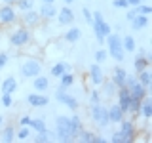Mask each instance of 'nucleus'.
Wrapping results in <instances>:
<instances>
[{
  "label": "nucleus",
  "instance_id": "1",
  "mask_svg": "<svg viewBox=\"0 0 152 143\" xmlns=\"http://www.w3.org/2000/svg\"><path fill=\"white\" fill-rule=\"evenodd\" d=\"M8 38H10V46L17 48V50H21V48L27 46L31 40H34V36H32V29H27V27H23V25H19L15 29L10 27Z\"/></svg>",
  "mask_w": 152,
  "mask_h": 143
},
{
  "label": "nucleus",
  "instance_id": "2",
  "mask_svg": "<svg viewBox=\"0 0 152 143\" xmlns=\"http://www.w3.org/2000/svg\"><path fill=\"white\" fill-rule=\"evenodd\" d=\"M91 17H93V19H91V23H89V27L93 29L95 38H97L99 44H104V38H107V35H110V32H112V29H110V25L107 23V19L103 17L101 12H93Z\"/></svg>",
  "mask_w": 152,
  "mask_h": 143
},
{
  "label": "nucleus",
  "instance_id": "3",
  "mask_svg": "<svg viewBox=\"0 0 152 143\" xmlns=\"http://www.w3.org/2000/svg\"><path fill=\"white\" fill-rule=\"evenodd\" d=\"M104 42H107V52L108 55L112 57L114 61H118V63H122L124 61V46H122V36L116 35V32H110V35H107V38H104Z\"/></svg>",
  "mask_w": 152,
  "mask_h": 143
},
{
  "label": "nucleus",
  "instance_id": "4",
  "mask_svg": "<svg viewBox=\"0 0 152 143\" xmlns=\"http://www.w3.org/2000/svg\"><path fill=\"white\" fill-rule=\"evenodd\" d=\"M44 65H42L40 57H25L19 65V73H21L23 78H34L36 74L42 73Z\"/></svg>",
  "mask_w": 152,
  "mask_h": 143
},
{
  "label": "nucleus",
  "instance_id": "5",
  "mask_svg": "<svg viewBox=\"0 0 152 143\" xmlns=\"http://www.w3.org/2000/svg\"><path fill=\"white\" fill-rule=\"evenodd\" d=\"M55 136H57V141L61 143L74 141L72 136H70V118L66 114H59L55 118Z\"/></svg>",
  "mask_w": 152,
  "mask_h": 143
},
{
  "label": "nucleus",
  "instance_id": "6",
  "mask_svg": "<svg viewBox=\"0 0 152 143\" xmlns=\"http://www.w3.org/2000/svg\"><path fill=\"white\" fill-rule=\"evenodd\" d=\"M89 116H91V120L97 124V128H101V130H104V128L110 124V120H108V109L104 107L103 103L89 105Z\"/></svg>",
  "mask_w": 152,
  "mask_h": 143
},
{
  "label": "nucleus",
  "instance_id": "7",
  "mask_svg": "<svg viewBox=\"0 0 152 143\" xmlns=\"http://www.w3.org/2000/svg\"><path fill=\"white\" fill-rule=\"evenodd\" d=\"M15 23H19V12L15 10V6H10V4H2L0 6V27L10 29Z\"/></svg>",
  "mask_w": 152,
  "mask_h": 143
},
{
  "label": "nucleus",
  "instance_id": "8",
  "mask_svg": "<svg viewBox=\"0 0 152 143\" xmlns=\"http://www.w3.org/2000/svg\"><path fill=\"white\" fill-rule=\"evenodd\" d=\"M118 130H120V133L124 137H126V143H133L137 139V124H135V120H133V118H126L124 116L120 122H118Z\"/></svg>",
  "mask_w": 152,
  "mask_h": 143
},
{
  "label": "nucleus",
  "instance_id": "9",
  "mask_svg": "<svg viewBox=\"0 0 152 143\" xmlns=\"http://www.w3.org/2000/svg\"><path fill=\"white\" fill-rule=\"evenodd\" d=\"M19 23H21L23 27H27V29H36V27H40L42 17H40V13H38V10L32 8V10H27V12H21Z\"/></svg>",
  "mask_w": 152,
  "mask_h": 143
},
{
  "label": "nucleus",
  "instance_id": "10",
  "mask_svg": "<svg viewBox=\"0 0 152 143\" xmlns=\"http://www.w3.org/2000/svg\"><path fill=\"white\" fill-rule=\"evenodd\" d=\"M55 99L59 101L61 105H65L66 109H70V111H78V107H80V103H78V99L74 97V95H70L66 90H63V88H59L57 86V90H55Z\"/></svg>",
  "mask_w": 152,
  "mask_h": 143
},
{
  "label": "nucleus",
  "instance_id": "11",
  "mask_svg": "<svg viewBox=\"0 0 152 143\" xmlns=\"http://www.w3.org/2000/svg\"><path fill=\"white\" fill-rule=\"evenodd\" d=\"M88 78L91 80V84L95 86V88H99V86L104 82L103 67L99 65V63H91V67H89V71H88Z\"/></svg>",
  "mask_w": 152,
  "mask_h": 143
},
{
  "label": "nucleus",
  "instance_id": "12",
  "mask_svg": "<svg viewBox=\"0 0 152 143\" xmlns=\"http://www.w3.org/2000/svg\"><path fill=\"white\" fill-rule=\"evenodd\" d=\"M116 103L120 105V109L127 114V109H129V103H131V94H129V88H127V86L118 88V92H116Z\"/></svg>",
  "mask_w": 152,
  "mask_h": 143
},
{
  "label": "nucleus",
  "instance_id": "13",
  "mask_svg": "<svg viewBox=\"0 0 152 143\" xmlns=\"http://www.w3.org/2000/svg\"><path fill=\"white\" fill-rule=\"evenodd\" d=\"M27 103L31 105V107L40 109V107H46V105L50 103V97H48L46 94H42V92H31L27 95Z\"/></svg>",
  "mask_w": 152,
  "mask_h": 143
},
{
  "label": "nucleus",
  "instance_id": "14",
  "mask_svg": "<svg viewBox=\"0 0 152 143\" xmlns=\"http://www.w3.org/2000/svg\"><path fill=\"white\" fill-rule=\"evenodd\" d=\"M57 21H59L61 27H66V25H72L74 23V12L70 10V6H63L61 10H57Z\"/></svg>",
  "mask_w": 152,
  "mask_h": 143
},
{
  "label": "nucleus",
  "instance_id": "15",
  "mask_svg": "<svg viewBox=\"0 0 152 143\" xmlns=\"http://www.w3.org/2000/svg\"><path fill=\"white\" fill-rule=\"evenodd\" d=\"M48 88H50V76H46V74L40 73V74H36L34 78H32V90H34V92L46 94Z\"/></svg>",
  "mask_w": 152,
  "mask_h": 143
},
{
  "label": "nucleus",
  "instance_id": "16",
  "mask_svg": "<svg viewBox=\"0 0 152 143\" xmlns=\"http://www.w3.org/2000/svg\"><path fill=\"white\" fill-rule=\"evenodd\" d=\"M69 71H72V65H70V63H66V61H57V63L51 65L50 76H53V78H59L63 73H69Z\"/></svg>",
  "mask_w": 152,
  "mask_h": 143
},
{
  "label": "nucleus",
  "instance_id": "17",
  "mask_svg": "<svg viewBox=\"0 0 152 143\" xmlns=\"http://www.w3.org/2000/svg\"><path fill=\"white\" fill-rule=\"evenodd\" d=\"M139 116H142V120L148 122L152 118V97L146 95V97L141 99V111H139Z\"/></svg>",
  "mask_w": 152,
  "mask_h": 143
},
{
  "label": "nucleus",
  "instance_id": "18",
  "mask_svg": "<svg viewBox=\"0 0 152 143\" xmlns=\"http://www.w3.org/2000/svg\"><path fill=\"white\" fill-rule=\"evenodd\" d=\"M126 78H127V71L124 69V67H114L112 69V82L118 86V88H122V86H126Z\"/></svg>",
  "mask_w": 152,
  "mask_h": 143
},
{
  "label": "nucleus",
  "instance_id": "19",
  "mask_svg": "<svg viewBox=\"0 0 152 143\" xmlns=\"http://www.w3.org/2000/svg\"><path fill=\"white\" fill-rule=\"evenodd\" d=\"M150 67V59L146 57V52L145 54H137L135 55V59H133V69H135V74L137 73H141V71H145V69H148Z\"/></svg>",
  "mask_w": 152,
  "mask_h": 143
},
{
  "label": "nucleus",
  "instance_id": "20",
  "mask_svg": "<svg viewBox=\"0 0 152 143\" xmlns=\"http://www.w3.org/2000/svg\"><path fill=\"white\" fill-rule=\"evenodd\" d=\"M17 90V78L15 76H6L4 80H0V92L2 94H13Z\"/></svg>",
  "mask_w": 152,
  "mask_h": 143
},
{
  "label": "nucleus",
  "instance_id": "21",
  "mask_svg": "<svg viewBox=\"0 0 152 143\" xmlns=\"http://www.w3.org/2000/svg\"><path fill=\"white\" fill-rule=\"evenodd\" d=\"M107 109H108V120H110V124H118L124 116H126V113L120 109L118 103H114V105H110V107H107Z\"/></svg>",
  "mask_w": 152,
  "mask_h": 143
},
{
  "label": "nucleus",
  "instance_id": "22",
  "mask_svg": "<svg viewBox=\"0 0 152 143\" xmlns=\"http://www.w3.org/2000/svg\"><path fill=\"white\" fill-rule=\"evenodd\" d=\"M38 13H40L42 19L50 21V19H53V17L57 15V8H55V4H46V2H42V6H40V10H38Z\"/></svg>",
  "mask_w": 152,
  "mask_h": 143
},
{
  "label": "nucleus",
  "instance_id": "23",
  "mask_svg": "<svg viewBox=\"0 0 152 143\" xmlns=\"http://www.w3.org/2000/svg\"><path fill=\"white\" fill-rule=\"evenodd\" d=\"M127 88H129V94H131L133 99H142V97L148 95V88H145V86L139 84V82H133L131 86H127Z\"/></svg>",
  "mask_w": 152,
  "mask_h": 143
},
{
  "label": "nucleus",
  "instance_id": "24",
  "mask_svg": "<svg viewBox=\"0 0 152 143\" xmlns=\"http://www.w3.org/2000/svg\"><path fill=\"white\" fill-rule=\"evenodd\" d=\"M0 141H4V143L15 141V126H13V124L2 126V130H0Z\"/></svg>",
  "mask_w": 152,
  "mask_h": 143
},
{
  "label": "nucleus",
  "instance_id": "25",
  "mask_svg": "<svg viewBox=\"0 0 152 143\" xmlns=\"http://www.w3.org/2000/svg\"><path fill=\"white\" fill-rule=\"evenodd\" d=\"M69 118H70V136H72V139L76 141L78 133L82 132V128H84V122L78 114H72V116H69Z\"/></svg>",
  "mask_w": 152,
  "mask_h": 143
},
{
  "label": "nucleus",
  "instance_id": "26",
  "mask_svg": "<svg viewBox=\"0 0 152 143\" xmlns=\"http://www.w3.org/2000/svg\"><path fill=\"white\" fill-rule=\"evenodd\" d=\"M21 52H23L27 57H38V55H42V48L38 46V44H34V40H31L27 46H23Z\"/></svg>",
  "mask_w": 152,
  "mask_h": 143
},
{
  "label": "nucleus",
  "instance_id": "27",
  "mask_svg": "<svg viewBox=\"0 0 152 143\" xmlns=\"http://www.w3.org/2000/svg\"><path fill=\"white\" fill-rule=\"evenodd\" d=\"M131 29L133 31H142L146 25H148V15H142V13H137L135 17L131 19Z\"/></svg>",
  "mask_w": 152,
  "mask_h": 143
},
{
  "label": "nucleus",
  "instance_id": "28",
  "mask_svg": "<svg viewBox=\"0 0 152 143\" xmlns=\"http://www.w3.org/2000/svg\"><path fill=\"white\" fill-rule=\"evenodd\" d=\"M63 38L69 42V44H76V42L82 38V31H80V27H69V31L65 32Z\"/></svg>",
  "mask_w": 152,
  "mask_h": 143
},
{
  "label": "nucleus",
  "instance_id": "29",
  "mask_svg": "<svg viewBox=\"0 0 152 143\" xmlns=\"http://www.w3.org/2000/svg\"><path fill=\"white\" fill-rule=\"evenodd\" d=\"M135 76H137V82L150 90V86H152V73H150L148 69H145V71H141V73H137Z\"/></svg>",
  "mask_w": 152,
  "mask_h": 143
},
{
  "label": "nucleus",
  "instance_id": "30",
  "mask_svg": "<svg viewBox=\"0 0 152 143\" xmlns=\"http://www.w3.org/2000/svg\"><path fill=\"white\" fill-rule=\"evenodd\" d=\"M101 88H103V94L107 95V97H114L116 92H118V86L114 84L112 80H107V78H104V82L101 84Z\"/></svg>",
  "mask_w": 152,
  "mask_h": 143
},
{
  "label": "nucleus",
  "instance_id": "31",
  "mask_svg": "<svg viewBox=\"0 0 152 143\" xmlns=\"http://www.w3.org/2000/svg\"><path fill=\"white\" fill-rule=\"evenodd\" d=\"M72 84H74V74L70 73V71H69V73H63V74L59 76V88L69 90Z\"/></svg>",
  "mask_w": 152,
  "mask_h": 143
},
{
  "label": "nucleus",
  "instance_id": "32",
  "mask_svg": "<svg viewBox=\"0 0 152 143\" xmlns=\"http://www.w3.org/2000/svg\"><path fill=\"white\" fill-rule=\"evenodd\" d=\"M31 128L28 126H19L17 130H15V139L19 141H27V139H31Z\"/></svg>",
  "mask_w": 152,
  "mask_h": 143
},
{
  "label": "nucleus",
  "instance_id": "33",
  "mask_svg": "<svg viewBox=\"0 0 152 143\" xmlns=\"http://www.w3.org/2000/svg\"><path fill=\"white\" fill-rule=\"evenodd\" d=\"M93 136H95V132H93V130H88V128H82V132L78 133V137H76V141H82V143H91V141H93Z\"/></svg>",
  "mask_w": 152,
  "mask_h": 143
},
{
  "label": "nucleus",
  "instance_id": "34",
  "mask_svg": "<svg viewBox=\"0 0 152 143\" xmlns=\"http://www.w3.org/2000/svg\"><path fill=\"white\" fill-rule=\"evenodd\" d=\"M122 46H124V52H135V50H137V46H135V38L129 36V35L122 38Z\"/></svg>",
  "mask_w": 152,
  "mask_h": 143
},
{
  "label": "nucleus",
  "instance_id": "35",
  "mask_svg": "<svg viewBox=\"0 0 152 143\" xmlns=\"http://www.w3.org/2000/svg\"><path fill=\"white\" fill-rule=\"evenodd\" d=\"M51 139V133L48 132V128H44V130H40V132H34V141L38 143H48Z\"/></svg>",
  "mask_w": 152,
  "mask_h": 143
},
{
  "label": "nucleus",
  "instance_id": "36",
  "mask_svg": "<svg viewBox=\"0 0 152 143\" xmlns=\"http://www.w3.org/2000/svg\"><path fill=\"white\" fill-rule=\"evenodd\" d=\"M15 8H17V12H27V10H32V8H34V0H17V2H15Z\"/></svg>",
  "mask_w": 152,
  "mask_h": 143
},
{
  "label": "nucleus",
  "instance_id": "37",
  "mask_svg": "<svg viewBox=\"0 0 152 143\" xmlns=\"http://www.w3.org/2000/svg\"><path fill=\"white\" fill-rule=\"evenodd\" d=\"M95 103H103V95L99 92V88L89 90V105H95Z\"/></svg>",
  "mask_w": 152,
  "mask_h": 143
},
{
  "label": "nucleus",
  "instance_id": "38",
  "mask_svg": "<svg viewBox=\"0 0 152 143\" xmlns=\"http://www.w3.org/2000/svg\"><path fill=\"white\" fill-rule=\"evenodd\" d=\"M28 128H31L32 132H40V130H44V128H46V122L42 120V118H31Z\"/></svg>",
  "mask_w": 152,
  "mask_h": 143
},
{
  "label": "nucleus",
  "instance_id": "39",
  "mask_svg": "<svg viewBox=\"0 0 152 143\" xmlns=\"http://www.w3.org/2000/svg\"><path fill=\"white\" fill-rule=\"evenodd\" d=\"M137 8V13H142V15H150L152 13V6L148 2H141L139 6H135Z\"/></svg>",
  "mask_w": 152,
  "mask_h": 143
},
{
  "label": "nucleus",
  "instance_id": "40",
  "mask_svg": "<svg viewBox=\"0 0 152 143\" xmlns=\"http://www.w3.org/2000/svg\"><path fill=\"white\" fill-rule=\"evenodd\" d=\"M107 57H108V52L101 48V50H97V52H95V63H99V65L104 63V61H107Z\"/></svg>",
  "mask_w": 152,
  "mask_h": 143
},
{
  "label": "nucleus",
  "instance_id": "41",
  "mask_svg": "<svg viewBox=\"0 0 152 143\" xmlns=\"http://www.w3.org/2000/svg\"><path fill=\"white\" fill-rule=\"evenodd\" d=\"M0 101L6 109H10L13 105V94H2V97H0Z\"/></svg>",
  "mask_w": 152,
  "mask_h": 143
},
{
  "label": "nucleus",
  "instance_id": "42",
  "mask_svg": "<svg viewBox=\"0 0 152 143\" xmlns=\"http://www.w3.org/2000/svg\"><path fill=\"white\" fill-rule=\"evenodd\" d=\"M110 141H112V143H126V137L120 133V130H116V132H112Z\"/></svg>",
  "mask_w": 152,
  "mask_h": 143
},
{
  "label": "nucleus",
  "instance_id": "43",
  "mask_svg": "<svg viewBox=\"0 0 152 143\" xmlns=\"http://www.w3.org/2000/svg\"><path fill=\"white\" fill-rule=\"evenodd\" d=\"M112 6L118 8V10H127L129 4H127V0H112Z\"/></svg>",
  "mask_w": 152,
  "mask_h": 143
},
{
  "label": "nucleus",
  "instance_id": "44",
  "mask_svg": "<svg viewBox=\"0 0 152 143\" xmlns=\"http://www.w3.org/2000/svg\"><path fill=\"white\" fill-rule=\"evenodd\" d=\"M8 61H10V55H8V52H0V71H2L4 67L8 65Z\"/></svg>",
  "mask_w": 152,
  "mask_h": 143
},
{
  "label": "nucleus",
  "instance_id": "45",
  "mask_svg": "<svg viewBox=\"0 0 152 143\" xmlns=\"http://www.w3.org/2000/svg\"><path fill=\"white\" fill-rule=\"evenodd\" d=\"M82 15H84V19H86V23H88V25H89V23H91V12H89V8H82Z\"/></svg>",
  "mask_w": 152,
  "mask_h": 143
},
{
  "label": "nucleus",
  "instance_id": "46",
  "mask_svg": "<svg viewBox=\"0 0 152 143\" xmlns=\"http://www.w3.org/2000/svg\"><path fill=\"white\" fill-rule=\"evenodd\" d=\"M28 122H31V116H28V114H21V116H19V126H28Z\"/></svg>",
  "mask_w": 152,
  "mask_h": 143
},
{
  "label": "nucleus",
  "instance_id": "47",
  "mask_svg": "<svg viewBox=\"0 0 152 143\" xmlns=\"http://www.w3.org/2000/svg\"><path fill=\"white\" fill-rule=\"evenodd\" d=\"M135 15H137V8H127V13H126V19H127V21H131Z\"/></svg>",
  "mask_w": 152,
  "mask_h": 143
},
{
  "label": "nucleus",
  "instance_id": "48",
  "mask_svg": "<svg viewBox=\"0 0 152 143\" xmlns=\"http://www.w3.org/2000/svg\"><path fill=\"white\" fill-rule=\"evenodd\" d=\"M104 141H107V137H103V136H97V133H95V136H93V141H91V143H104Z\"/></svg>",
  "mask_w": 152,
  "mask_h": 143
},
{
  "label": "nucleus",
  "instance_id": "49",
  "mask_svg": "<svg viewBox=\"0 0 152 143\" xmlns=\"http://www.w3.org/2000/svg\"><path fill=\"white\" fill-rule=\"evenodd\" d=\"M17 0H2V4H10V6H15Z\"/></svg>",
  "mask_w": 152,
  "mask_h": 143
},
{
  "label": "nucleus",
  "instance_id": "50",
  "mask_svg": "<svg viewBox=\"0 0 152 143\" xmlns=\"http://www.w3.org/2000/svg\"><path fill=\"white\" fill-rule=\"evenodd\" d=\"M2 126H4V116L0 114V130H2Z\"/></svg>",
  "mask_w": 152,
  "mask_h": 143
},
{
  "label": "nucleus",
  "instance_id": "51",
  "mask_svg": "<svg viewBox=\"0 0 152 143\" xmlns=\"http://www.w3.org/2000/svg\"><path fill=\"white\" fill-rule=\"evenodd\" d=\"M42 2H46V4H55V0H42Z\"/></svg>",
  "mask_w": 152,
  "mask_h": 143
},
{
  "label": "nucleus",
  "instance_id": "52",
  "mask_svg": "<svg viewBox=\"0 0 152 143\" xmlns=\"http://www.w3.org/2000/svg\"><path fill=\"white\" fill-rule=\"evenodd\" d=\"M72 2H74V0H65V4H66V6H70Z\"/></svg>",
  "mask_w": 152,
  "mask_h": 143
},
{
  "label": "nucleus",
  "instance_id": "53",
  "mask_svg": "<svg viewBox=\"0 0 152 143\" xmlns=\"http://www.w3.org/2000/svg\"><path fill=\"white\" fill-rule=\"evenodd\" d=\"M141 2H148V0H141Z\"/></svg>",
  "mask_w": 152,
  "mask_h": 143
}]
</instances>
